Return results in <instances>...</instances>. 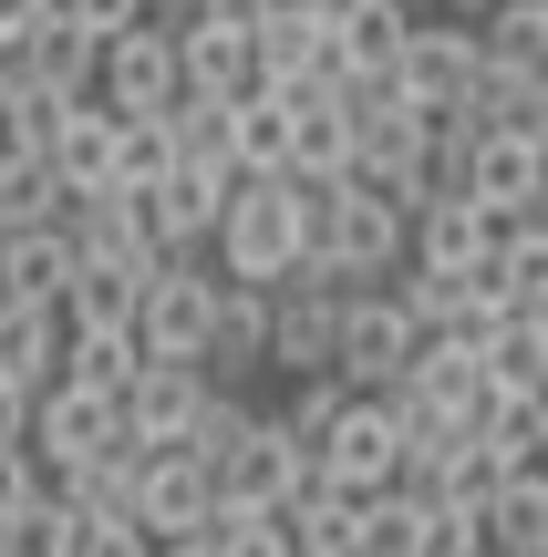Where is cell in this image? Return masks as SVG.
<instances>
[{"mask_svg": "<svg viewBox=\"0 0 548 557\" xmlns=\"http://www.w3.org/2000/svg\"><path fill=\"white\" fill-rule=\"evenodd\" d=\"M207 238H218V278H239V289H280V278L301 269V218H290V176H239Z\"/></svg>", "mask_w": 548, "mask_h": 557, "instance_id": "1", "label": "cell"}, {"mask_svg": "<svg viewBox=\"0 0 548 557\" xmlns=\"http://www.w3.org/2000/svg\"><path fill=\"white\" fill-rule=\"evenodd\" d=\"M414 351H425V331L404 320L393 289H342V331H331V382L342 393H393Z\"/></svg>", "mask_w": 548, "mask_h": 557, "instance_id": "2", "label": "cell"}, {"mask_svg": "<svg viewBox=\"0 0 548 557\" xmlns=\"http://www.w3.org/2000/svg\"><path fill=\"white\" fill-rule=\"evenodd\" d=\"M393 465H404L393 403H383V393H342V413H331V423H321V444H310V475H321L331 496H383Z\"/></svg>", "mask_w": 548, "mask_h": 557, "instance_id": "3", "label": "cell"}, {"mask_svg": "<svg viewBox=\"0 0 548 557\" xmlns=\"http://www.w3.org/2000/svg\"><path fill=\"white\" fill-rule=\"evenodd\" d=\"M310 475V455L280 434V413H248L239 434L207 455V485H218V517H269V506L290 496V485Z\"/></svg>", "mask_w": 548, "mask_h": 557, "instance_id": "4", "label": "cell"}, {"mask_svg": "<svg viewBox=\"0 0 548 557\" xmlns=\"http://www.w3.org/2000/svg\"><path fill=\"white\" fill-rule=\"evenodd\" d=\"M94 103L103 114H166L176 103V32L135 21V32L94 41Z\"/></svg>", "mask_w": 548, "mask_h": 557, "instance_id": "5", "label": "cell"}, {"mask_svg": "<svg viewBox=\"0 0 548 557\" xmlns=\"http://www.w3.org/2000/svg\"><path fill=\"white\" fill-rule=\"evenodd\" d=\"M331 331H342V289H331V278H280V289H269V351H259V372H280V382L331 372Z\"/></svg>", "mask_w": 548, "mask_h": 557, "instance_id": "6", "label": "cell"}, {"mask_svg": "<svg viewBox=\"0 0 548 557\" xmlns=\"http://www.w3.org/2000/svg\"><path fill=\"white\" fill-rule=\"evenodd\" d=\"M21 444H32L41 475H73V465L114 455V403L103 393H73V382H52V393H32V423H21Z\"/></svg>", "mask_w": 548, "mask_h": 557, "instance_id": "7", "label": "cell"}, {"mask_svg": "<svg viewBox=\"0 0 548 557\" xmlns=\"http://www.w3.org/2000/svg\"><path fill=\"white\" fill-rule=\"evenodd\" d=\"M197 403H207V382L186 372V361H135V382L114 393V434L135 444V455H176Z\"/></svg>", "mask_w": 548, "mask_h": 557, "instance_id": "8", "label": "cell"}, {"mask_svg": "<svg viewBox=\"0 0 548 557\" xmlns=\"http://www.w3.org/2000/svg\"><path fill=\"white\" fill-rule=\"evenodd\" d=\"M124 517H135L156 547H186V537H207V517H218V485H207L197 455H145V465H135V496H124Z\"/></svg>", "mask_w": 548, "mask_h": 557, "instance_id": "9", "label": "cell"}, {"mask_svg": "<svg viewBox=\"0 0 548 557\" xmlns=\"http://www.w3.org/2000/svg\"><path fill=\"white\" fill-rule=\"evenodd\" d=\"M476 83V32H425V21H404V52H393V94L414 103V114H455Z\"/></svg>", "mask_w": 548, "mask_h": 557, "instance_id": "10", "label": "cell"}, {"mask_svg": "<svg viewBox=\"0 0 548 557\" xmlns=\"http://www.w3.org/2000/svg\"><path fill=\"white\" fill-rule=\"evenodd\" d=\"M62 248H73L83 269H135V278H156V259H166V248L145 238V218H135V197H124V186L62 207Z\"/></svg>", "mask_w": 548, "mask_h": 557, "instance_id": "11", "label": "cell"}, {"mask_svg": "<svg viewBox=\"0 0 548 557\" xmlns=\"http://www.w3.org/2000/svg\"><path fill=\"white\" fill-rule=\"evenodd\" d=\"M259 351H269V289L218 278V310H207V341H197V382L207 393H239L259 372Z\"/></svg>", "mask_w": 548, "mask_h": 557, "instance_id": "12", "label": "cell"}, {"mask_svg": "<svg viewBox=\"0 0 548 557\" xmlns=\"http://www.w3.org/2000/svg\"><path fill=\"white\" fill-rule=\"evenodd\" d=\"M228 186L239 176H197V165H166L156 186H145L135 197V218H145V238L166 248V259H186V248L207 238V227H218V207H228Z\"/></svg>", "mask_w": 548, "mask_h": 557, "instance_id": "13", "label": "cell"}, {"mask_svg": "<svg viewBox=\"0 0 548 557\" xmlns=\"http://www.w3.org/2000/svg\"><path fill=\"white\" fill-rule=\"evenodd\" d=\"M538 186H548L538 135H476V145H466V197L487 207V218H528Z\"/></svg>", "mask_w": 548, "mask_h": 557, "instance_id": "14", "label": "cell"}, {"mask_svg": "<svg viewBox=\"0 0 548 557\" xmlns=\"http://www.w3.org/2000/svg\"><path fill=\"white\" fill-rule=\"evenodd\" d=\"M0 73H11V94H52V103H94V41L73 32V21H41L32 41H21L11 62H0Z\"/></svg>", "mask_w": 548, "mask_h": 557, "instance_id": "15", "label": "cell"}, {"mask_svg": "<svg viewBox=\"0 0 548 557\" xmlns=\"http://www.w3.org/2000/svg\"><path fill=\"white\" fill-rule=\"evenodd\" d=\"M476 547L487 557H548V485H538V465L528 475H497L487 496H476Z\"/></svg>", "mask_w": 548, "mask_h": 557, "instance_id": "16", "label": "cell"}, {"mask_svg": "<svg viewBox=\"0 0 548 557\" xmlns=\"http://www.w3.org/2000/svg\"><path fill=\"white\" fill-rule=\"evenodd\" d=\"M41 165H52L62 197H103V186H114V114H103V103H73V114L52 124V145H41Z\"/></svg>", "mask_w": 548, "mask_h": 557, "instance_id": "17", "label": "cell"}, {"mask_svg": "<svg viewBox=\"0 0 548 557\" xmlns=\"http://www.w3.org/2000/svg\"><path fill=\"white\" fill-rule=\"evenodd\" d=\"M228 165L239 176H280L290 165V94H269V83L228 94Z\"/></svg>", "mask_w": 548, "mask_h": 557, "instance_id": "18", "label": "cell"}, {"mask_svg": "<svg viewBox=\"0 0 548 557\" xmlns=\"http://www.w3.org/2000/svg\"><path fill=\"white\" fill-rule=\"evenodd\" d=\"M62 278H73L62 227H21V238H0V310H52Z\"/></svg>", "mask_w": 548, "mask_h": 557, "instance_id": "19", "label": "cell"}, {"mask_svg": "<svg viewBox=\"0 0 548 557\" xmlns=\"http://www.w3.org/2000/svg\"><path fill=\"white\" fill-rule=\"evenodd\" d=\"M466 434H476V455H487L497 475H528V465H538V434H548V393H487Z\"/></svg>", "mask_w": 548, "mask_h": 557, "instance_id": "20", "label": "cell"}, {"mask_svg": "<svg viewBox=\"0 0 548 557\" xmlns=\"http://www.w3.org/2000/svg\"><path fill=\"white\" fill-rule=\"evenodd\" d=\"M269 517H280L290 557H352V496H331L321 475H301L280 506H269Z\"/></svg>", "mask_w": 548, "mask_h": 557, "instance_id": "21", "label": "cell"}, {"mask_svg": "<svg viewBox=\"0 0 548 557\" xmlns=\"http://www.w3.org/2000/svg\"><path fill=\"white\" fill-rule=\"evenodd\" d=\"M62 372V320L52 310H0V393H52Z\"/></svg>", "mask_w": 548, "mask_h": 557, "instance_id": "22", "label": "cell"}, {"mask_svg": "<svg viewBox=\"0 0 548 557\" xmlns=\"http://www.w3.org/2000/svg\"><path fill=\"white\" fill-rule=\"evenodd\" d=\"M280 94V83H269ZM352 156V124H342V94H290V165L280 176H342Z\"/></svg>", "mask_w": 548, "mask_h": 557, "instance_id": "23", "label": "cell"}, {"mask_svg": "<svg viewBox=\"0 0 548 557\" xmlns=\"http://www.w3.org/2000/svg\"><path fill=\"white\" fill-rule=\"evenodd\" d=\"M248 41L218 32V21H186L176 32V94H248Z\"/></svg>", "mask_w": 548, "mask_h": 557, "instance_id": "24", "label": "cell"}, {"mask_svg": "<svg viewBox=\"0 0 548 557\" xmlns=\"http://www.w3.org/2000/svg\"><path fill=\"white\" fill-rule=\"evenodd\" d=\"M156 124H166V156H176V165H197V176H239V165H228V94H176Z\"/></svg>", "mask_w": 548, "mask_h": 557, "instance_id": "25", "label": "cell"}, {"mask_svg": "<svg viewBox=\"0 0 548 557\" xmlns=\"http://www.w3.org/2000/svg\"><path fill=\"white\" fill-rule=\"evenodd\" d=\"M62 186L41 156H21V145H0V238H21V227H62Z\"/></svg>", "mask_w": 548, "mask_h": 557, "instance_id": "26", "label": "cell"}, {"mask_svg": "<svg viewBox=\"0 0 548 557\" xmlns=\"http://www.w3.org/2000/svg\"><path fill=\"white\" fill-rule=\"evenodd\" d=\"M135 331H62V372L52 382H73V393H103V403H114L124 393V382H135Z\"/></svg>", "mask_w": 548, "mask_h": 557, "instance_id": "27", "label": "cell"}, {"mask_svg": "<svg viewBox=\"0 0 548 557\" xmlns=\"http://www.w3.org/2000/svg\"><path fill=\"white\" fill-rule=\"evenodd\" d=\"M476 21H487V32H476L487 62H528V73L548 62V0H487Z\"/></svg>", "mask_w": 548, "mask_h": 557, "instance_id": "28", "label": "cell"}, {"mask_svg": "<svg viewBox=\"0 0 548 557\" xmlns=\"http://www.w3.org/2000/svg\"><path fill=\"white\" fill-rule=\"evenodd\" d=\"M73 527H83V517L41 485L32 506H11V517H0V557H73Z\"/></svg>", "mask_w": 548, "mask_h": 557, "instance_id": "29", "label": "cell"}, {"mask_svg": "<svg viewBox=\"0 0 548 557\" xmlns=\"http://www.w3.org/2000/svg\"><path fill=\"white\" fill-rule=\"evenodd\" d=\"M414 506L404 485H383V496H352V557H414Z\"/></svg>", "mask_w": 548, "mask_h": 557, "instance_id": "30", "label": "cell"}, {"mask_svg": "<svg viewBox=\"0 0 548 557\" xmlns=\"http://www.w3.org/2000/svg\"><path fill=\"white\" fill-rule=\"evenodd\" d=\"M166 165H176V156H166V124L156 114H114V186H124V197H145Z\"/></svg>", "mask_w": 548, "mask_h": 557, "instance_id": "31", "label": "cell"}, {"mask_svg": "<svg viewBox=\"0 0 548 557\" xmlns=\"http://www.w3.org/2000/svg\"><path fill=\"white\" fill-rule=\"evenodd\" d=\"M414 557H487L476 547V506H414Z\"/></svg>", "mask_w": 548, "mask_h": 557, "instance_id": "32", "label": "cell"}, {"mask_svg": "<svg viewBox=\"0 0 548 557\" xmlns=\"http://www.w3.org/2000/svg\"><path fill=\"white\" fill-rule=\"evenodd\" d=\"M207 557H290V537H280V517H207V537H197Z\"/></svg>", "mask_w": 548, "mask_h": 557, "instance_id": "33", "label": "cell"}, {"mask_svg": "<svg viewBox=\"0 0 548 557\" xmlns=\"http://www.w3.org/2000/svg\"><path fill=\"white\" fill-rule=\"evenodd\" d=\"M73 557H156V537H145L135 517H83L73 527Z\"/></svg>", "mask_w": 548, "mask_h": 557, "instance_id": "34", "label": "cell"}, {"mask_svg": "<svg viewBox=\"0 0 548 557\" xmlns=\"http://www.w3.org/2000/svg\"><path fill=\"white\" fill-rule=\"evenodd\" d=\"M52 11L73 21L83 41H114V32H135V21H145V0H52Z\"/></svg>", "mask_w": 548, "mask_h": 557, "instance_id": "35", "label": "cell"}, {"mask_svg": "<svg viewBox=\"0 0 548 557\" xmlns=\"http://www.w3.org/2000/svg\"><path fill=\"white\" fill-rule=\"evenodd\" d=\"M41 485H52V475L32 465V444H0V517H11V506H32Z\"/></svg>", "mask_w": 548, "mask_h": 557, "instance_id": "36", "label": "cell"}, {"mask_svg": "<svg viewBox=\"0 0 548 557\" xmlns=\"http://www.w3.org/2000/svg\"><path fill=\"white\" fill-rule=\"evenodd\" d=\"M41 21H52V0H0V62H11L21 41L41 32Z\"/></svg>", "mask_w": 548, "mask_h": 557, "instance_id": "37", "label": "cell"}, {"mask_svg": "<svg viewBox=\"0 0 548 557\" xmlns=\"http://www.w3.org/2000/svg\"><path fill=\"white\" fill-rule=\"evenodd\" d=\"M259 11H269V0H197V21H218V32H259Z\"/></svg>", "mask_w": 548, "mask_h": 557, "instance_id": "38", "label": "cell"}, {"mask_svg": "<svg viewBox=\"0 0 548 557\" xmlns=\"http://www.w3.org/2000/svg\"><path fill=\"white\" fill-rule=\"evenodd\" d=\"M156 557H207V547H197V537H186V547H156Z\"/></svg>", "mask_w": 548, "mask_h": 557, "instance_id": "39", "label": "cell"}, {"mask_svg": "<svg viewBox=\"0 0 548 557\" xmlns=\"http://www.w3.org/2000/svg\"><path fill=\"white\" fill-rule=\"evenodd\" d=\"M342 11H393V0H342Z\"/></svg>", "mask_w": 548, "mask_h": 557, "instance_id": "40", "label": "cell"}, {"mask_svg": "<svg viewBox=\"0 0 548 557\" xmlns=\"http://www.w3.org/2000/svg\"><path fill=\"white\" fill-rule=\"evenodd\" d=\"M455 11H487V0H455Z\"/></svg>", "mask_w": 548, "mask_h": 557, "instance_id": "41", "label": "cell"}, {"mask_svg": "<svg viewBox=\"0 0 548 557\" xmlns=\"http://www.w3.org/2000/svg\"><path fill=\"white\" fill-rule=\"evenodd\" d=\"M0 103H11V73H0Z\"/></svg>", "mask_w": 548, "mask_h": 557, "instance_id": "42", "label": "cell"}]
</instances>
